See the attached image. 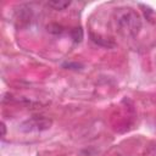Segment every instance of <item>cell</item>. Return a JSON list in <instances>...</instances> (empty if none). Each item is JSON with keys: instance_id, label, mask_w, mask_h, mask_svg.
I'll return each instance as SVG.
<instances>
[{"instance_id": "cell-1", "label": "cell", "mask_w": 156, "mask_h": 156, "mask_svg": "<svg viewBox=\"0 0 156 156\" xmlns=\"http://www.w3.org/2000/svg\"><path fill=\"white\" fill-rule=\"evenodd\" d=\"M115 22L118 32L128 38H135L141 29V17L129 7L118 9L115 13Z\"/></svg>"}, {"instance_id": "cell-3", "label": "cell", "mask_w": 156, "mask_h": 156, "mask_svg": "<svg viewBox=\"0 0 156 156\" xmlns=\"http://www.w3.org/2000/svg\"><path fill=\"white\" fill-rule=\"evenodd\" d=\"M69 5H71V1H63V0H54V1H49L48 2V6L49 7H51L54 10H57V11L65 10Z\"/></svg>"}, {"instance_id": "cell-4", "label": "cell", "mask_w": 156, "mask_h": 156, "mask_svg": "<svg viewBox=\"0 0 156 156\" xmlns=\"http://www.w3.org/2000/svg\"><path fill=\"white\" fill-rule=\"evenodd\" d=\"M72 38L76 43H79L82 39H83V32L80 28H74L72 29Z\"/></svg>"}, {"instance_id": "cell-2", "label": "cell", "mask_w": 156, "mask_h": 156, "mask_svg": "<svg viewBox=\"0 0 156 156\" xmlns=\"http://www.w3.org/2000/svg\"><path fill=\"white\" fill-rule=\"evenodd\" d=\"M52 121L48 117H32L27 121H24L21 126L20 129L24 133H38V132H43L46 130L51 127Z\"/></svg>"}, {"instance_id": "cell-5", "label": "cell", "mask_w": 156, "mask_h": 156, "mask_svg": "<svg viewBox=\"0 0 156 156\" xmlns=\"http://www.w3.org/2000/svg\"><path fill=\"white\" fill-rule=\"evenodd\" d=\"M6 134V128H5V123H2V136H5Z\"/></svg>"}]
</instances>
